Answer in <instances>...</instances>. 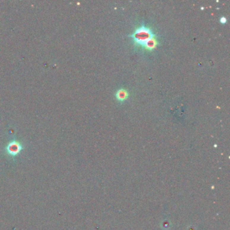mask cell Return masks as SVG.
<instances>
[{
	"mask_svg": "<svg viewBox=\"0 0 230 230\" xmlns=\"http://www.w3.org/2000/svg\"><path fill=\"white\" fill-rule=\"evenodd\" d=\"M157 45H158V41H157V39L155 37L154 38H153L151 40L149 41V42L146 45L144 49H147L148 51H152L157 47Z\"/></svg>",
	"mask_w": 230,
	"mask_h": 230,
	"instance_id": "obj_3",
	"label": "cell"
},
{
	"mask_svg": "<svg viewBox=\"0 0 230 230\" xmlns=\"http://www.w3.org/2000/svg\"><path fill=\"white\" fill-rule=\"evenodd\" d=\"M8 149H9V151L10 153H17L18 152L20 147H19V146L16 144L12 145L10 146H9Z\"/></svg>",
	"mask_w": 230,
	"mask_h": 230,
	"instance_id": "obj_4",
	"label": "cell"
},
{
	"mask_svg": "<svg viewBox=\"0 0 230 230\" xmlns=\"http://www.w3.org/2000/svg\"><path fill=\"white\" fill-rule=\"evenodd\" d=\"M115 96L119 101H123L128 98V91L123 88H121L119 91H118V92L116 93Z\"/></svg>",
	"mask_w": 230,
	"mask_h": 230,
	"instance_id": "obj_2",
	"label": "cell"
},
{
	"mask_svg": "<svg viewBox=\"0 0 230 230\" xmlns=\"http://www.w3.org/2000/svg\"><path fill=\"white\" fill-rule=\"evenodd\" d=\"M220 22H222V23H226V18H225V17H221V18H220Z\"/></svg>",
	"mask_w": 230,
	"mask_h": 230,
	"instance_id": "obj_5",
	"label": "cell"
},
{
	"mask_svg": "<svg viewBox=\"0 0 230 230\" xmlns=\"http://www.w3.org/2000/svg\"><path fill=\"white\" fill-rule=\"evenodd\" d=\"M130 37L133 39L135 45L141 46L144 48L149 41L155 37V34L153 33L151 29L143 24L136 29Z\"/></svg>",
	"mask_w": 230,
	"mask_h": 230,
	"instance_id": "obj_1",
	"label": "cell"
}]
</instances>
